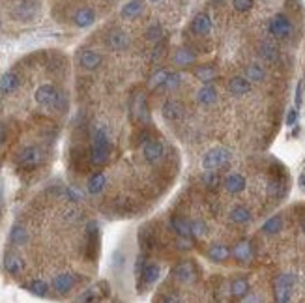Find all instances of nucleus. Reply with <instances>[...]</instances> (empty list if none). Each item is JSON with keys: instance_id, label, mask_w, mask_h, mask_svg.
<instances>
[{"instance_id": "6e6552de", "label": "nucleus", "mask_w": 305, "mask_h": 303, "mask_svg": "<svg viewBox=\"0 0 305 303\" xmlns=\"http://www.w3.org/2000/svg\"><path fill=\"white\" fill-rule=\"evenodd\" d=\"M227 88H229V92L232 94L234 98H244V96L251 94V90H253V84H251V82L247 81L244 75H234L229 81Z\"/></svg>"}, {"instance_id": "0eeeda50", "label": "nucleus", "mask_w": 305, "mask_h": 303, "mask_svg": "<svg viewBox=\"0 0 305 303\" xmlns=\"http://www.w3.org/2000/svg\"><path fill=\"white\" fill-rule=\"evenodd\" d=\"M163 152H165L163 142L156 141V139H152V141H146V144L142 146V156H144V161L150 163V165L158 163L159 159L163 157Z\"/></svg>"}, {"instance_id": "20e7f679", "label": "nucleus", "mask_w": 305, "mask_h": 303, "mask_svg": "<svg viewBox=\"0 0 305 303\" xmlns=\"http://www.w3.org/2000/svg\"><path fill=\"white\" fill-rule=\"evenodd\" d=\"M39 13V2L38 0H23L17 4V8L13 10V15L19 21H32L36 19Z\"/></svg>"}, {"instance_id": "6ab92c4d", "label": "nucleus", "mask_w": 305, "mask_h": 303, "mask_svg": "<svg viewBox=\"0 0 305 303\" xmlns=\"http://www.w3.org/2000/svg\"><path fill=\"white\" fill-rule=\"evenodd\" d=\"M152 2H156V0H152Z\"/></svg>"}, {"instance_id": "423d86ee", "label": "nucleus", "mask_w": 305, "mask_h": 303, "mask_svg": "<svg viewBox=\"0 0 305 303\" xmlns=\"http://www.w3.org/2000/svg\"><path fill=\"white\" fill-rule=\"evenodd\" d=\"M244 77L251 84H260V82L266 81V77H268L266 66L262 64V62H258V60H256V62H249V64L245 66Z\"/></svg>"}, {"instance_id": "1a4fd4ad", "label": "nucleus", "mask_w": 305, "mask_h": 303, "mask_svg": "<svg viewBox=\"0 0 305 303\" xmlns=\"http://www.w3.org/2000/svg\"><path fill=\"white\" fill-rule=\"evenodd\" d=\"M191 30L197 34V36H208L212 32V19L206 15V13H199V15L193 19L191 23Z\"/></svg>"}, {"instance_id": "2eb2a0df", "label": "nucleus", "mask_w": 305, "mask_h": 303, "mask_svg": "<svg viewBox=\"0 0 305 303\" xmlns=\"http://www.w3.org/2000/svg\"><path fill=\"white\" fill-rule=\"evenodd\" d=\"M175 60H176V64H189L191 60H193V54L189 53V51H185V49H182V51H178V53L175 54Z\"/></svg>"}, {"instance_id": "9b49d317", "label": "nucleus", "mask_w": 305, "mask_h": 303, "mask_svg": "<svg viewBox=\"0 0 305 303\" xmlns=\"http://www.w3.org/2000/svg\"><path fill=\"white\" fill-rule=\"evenodd\" d=\"M142 6H144L142 0H129V2L122 8V17H124V19H135L142 11Z\"/></svg>"}, {"instance_id": "f3484780", "label": "nucleus", "mask_w": 305, "mask_h": 303, "mask_svg": "<svg viewBox=\"0 0 305 303\" xmlns=\"http://www.w3.org/2000/svg\"><path fill=\"white\" fill-rule=\"evenodd\" d=\"M178 82H180V75H178V73H169L167 79H165V82H163V86L175 88V86H178Z\"/></svg>"}, {"instance_id": "dca6fc26", "label": "nucleus", "mask_w": 305, "mask_h": 303, "mask_svg": "<svg viewBox=\"0 0 305 303\" xmlns=\"http://www.w3.org/2000/svg\"><path fill=\"white\" fill-rule=\"evenodd\" d=\"M161 32H163V30H161L159 25H152V27L146 30V38L148 39H159L161 38Z\"/></svg>"}, {"instance_id": "f8f14e48", "label": "nucleus", "mask_w": 305, "mask_h": 303, "mask_svg": "<svg viewBox=\"0 0 305 303\" xmlns=\"http://www.w3.org/2000/svg\"><path fill=\"white\" fill-rule=\"evenodd\" d=\"M163 116L167 120H176L182 116V105L178 101H167L163 105Z\"/></svg>"}, {"instance_id": "9d476101", "label": "nucleus", "mask_w": 305, "mask_h": 303, "mask_svg": "<svg viewBox=\"0 0 305 303\" xmlns=\"http://www.w3.org/2000/svg\"><path fill=\"white\" fill-rule=\"evenodd\" d=\"M217 88L213 86V84H204V86L199 90V94H197V99H199V103L201 105H204V107H208V105H213V103L217 101Z\"/></svg>"}, {"instance_id": "a211bd4d", "label": "nucleus", "mask_w": 305, "mask_h": 303, "mask_svg": "<svg viewBox=\"0 0 305 303\" xmlns=\"http://www.w3.org/2000/svg\"><path fill=\"white\" fill-rule=\"evenodd\" d=\"M296 118H298V113H296V111H290L289 116H287V124L292 125L296 122Z\"/></svg>"}, {"instance_id": "7ed1b4c3", "label": "nucleus", "mask_w": 305, "mask_h": 303, "mask_svg": "<svg viewBox=\"0 0 305 303\" xmlns=\"http://www.w3.org/2000/svg\"><path fill=\"white\" fill-rule=\"evenodd\" d=\"M268 32L277 41H285L294 32V23L287 13H275L268 19Z\"/></svg>"}, {"instance_id": "ddd939ff", "label": "nucleus", "mask_w": 305, "mask_h": 303, "mask_svg": "<svg viewBox=\"0 0 305 303\" xmlns=\"http://www.w3.org/2000/svg\"><path fill=\"white\" fill-rule=\"evenodd\" d=\"M195 75L201 79V81L204 82H210L215 79V75H217V70L215 68H212V66H201V68H197L195 70Z\"/></svg>"}, {"instance_id": "f257e3e1", "label": "nucleus", "mask_w": 305, "mask_h": 303, "mask_svg": "<svg viewBox=\"0 0 305 303\" xmlns=\"http://www.w3.org/2000/svg\"><path fill=\"white\" fill-rule=\"evenodd\" d=\"M98 254L99 227L84 213L81 197L53 189L11 227L4 268L39 298H64L86 281Z\"/></svg>"}, {"instance_id": "39448f33", "label": "nucleus", "mask_w": 305, "mask_h": 303, "mask_svg": "<svg viewBox=\"0 0 305 303\" xmlns=\"http://www.w3.org/2000/svg\"><path fill=\"white\" fill-rule=\"evenodd\" d=\"M105 45L111 51H124L129 47V36L127 32L120 30V28H113L107 36H105Z\"/></svg>"}, {"instance_id": "f03ea898", "label": "nucleus", "mask_w": 305, "mask_h": 303, "mask_svg": "<svg viewBox=\"0 0 305 303\" xmlns=\"http://www.w3.org/2000/svg\"><path fill=\"white\" fill-rule=\"evenodd\" d=\"M219 303H305V204L268 217L232 253Z\"/></svg>"}, {"instance_id": "4468645a", "label": "nucleus", "mask_w": 305, "mask_h": 303, "mask_svg": "<svg viewBox=\"0 0 305 303\" xmlns=\"http://www.w3.org/2000/svg\"><path fill=\"white\" fill-rule=\"evenodd\" d=\"M253 6H255V0H232V8H234L238 13L249 11Z\"/></svg>"}]
</instances>
